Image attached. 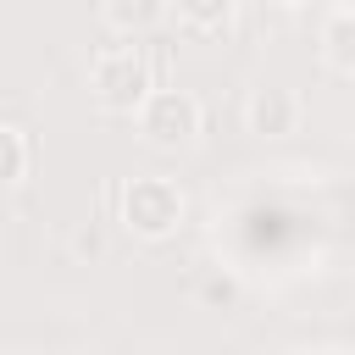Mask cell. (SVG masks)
<instances>
[{
	"mask_svg": "<svg viewBox=\"0 0 355 355\" xmlns=\"http://www.w3.org/2000/svg\"><path fill=\"white\" fill-rule=\"evenodd\" d=\"M122 222L139 239H172L183 222V189L172 178H133L122 189Z\"/></svg>",
	"mask_w": 355,
	"mask_h": 355,
	"instance_id": "cell-3",
	"label": "cell"
},
{
	"mask_svg": "<svg viewBox=\"0 0 355 355\" xmlns=\"http://www.w3.org/2000/svg\"><path fill=\"white\" fill-rule=\"evenodd\" d=\"M172 11H178L189 28L216 33V28H227V17L239 11V0H172Z\"/></svg>",
	"mask_w": 355,
	"mask_h": 355,
	"instance_id": "cell-7",
	"label": "cell"
},
{
	"mask_svg": "<svg viewBox=\"0 0 355 355\" xmlns=\"http://www.w3.org/2000/svg\"><path fill=\"white\" fill-rule=\"evenodd\" d=\"M200 122H205V111L189 89H150L144 105L133 111V128L150 150H189L200 139Z\"/></svg>",
	"mask_w": 355,
	"mask_h": 355,
	"instance_id": "cell-2",
	"label": "cell"
},
{
	"mask_svg": "<svg viewBox=\"0 0 355 355\" xmlns=\"http://www.w3.org/2000/svg\"><path fill=\"white\" fill-rule=\"evenodd\" d=\"M277 6H288V11H300V6H311V0H277Z\"/></svg>",
	"mask_w": 355,
	"mask_h": 355,
	"instance_id": "cell-9",
	"label": "cell"
},
{
	"mask_svg": "<svg viewBox=\"0 0 355 355\" xmlns=\"http://www.w3.org/2000/svg\"><path fill=\"white\" fill-rule=\"evenodd\" d=\"M244 122H250V133H261V139H283V133L300 128V94H294L288 83H261V89L250 94V105H244Z\"/></svg>",
	"mask_w": 355,
	"mask_h": 355,
	"instance_id": "cell-4",
	"label": "cell"
},
{
	"mask_svg": "<svg viewBox=\"0 0 355 355\" xmlns=\"http://www.w3.org/2000/svg\"><path fill=\"white\" fill-rule=\"evenodd\" d=\"M22 178H28V139L11 122H0V189H17Z\"/></svg>",
	"mask_w": 355,
	"mask_h": 355,
	"instance_id": "cell-8",
	"label": "cell"
},
{
	"mask_svg": "<svg viewBox=\"0 0 355 355\" xmlns=\"http://www.w3.org/2000/svg\"><path fill=\"white\" fill-rule=\"evenodd\" d=\"M150 89H155V67H150V55L139 44H111V50H100L89 61V94L105 111H128L133 116Z\"/></svg>",
	"mask_w": 355,
	"mask_h": 355,
	"instance_id": "cell-1",
	"label": "cell"
},
{
	"mask_svg": "<svg viewBox=\"0 0 355 355\" xmlns=\"http://www.w3.org/2000/svg\"><path fill=\"white\" fill-rule=\"evenodd\" d=\"M322 61L338 78H355V11H333L322 22Z\"/></svg>",
	"mask_w": 355,
	"mask_h": 355,
	"instance_id": "cell-5",
	"label": "cell"
},
{
	"mask_svg": "<svg viewBox=\"0 0 355 355\" xmlns=\"http://www.w3.org/2000/svg\"><path fill=\"white\" fill-rule=\"evenodd\" d=\"M166 6H172V0H105V22H111L116 33H144V28L161 22Z\"/></svg>",
	"mask_w": 355,
	"mask_h": 355,
	"instance_id": "cell-6",
	"label": "cell"
}]
</instances>
